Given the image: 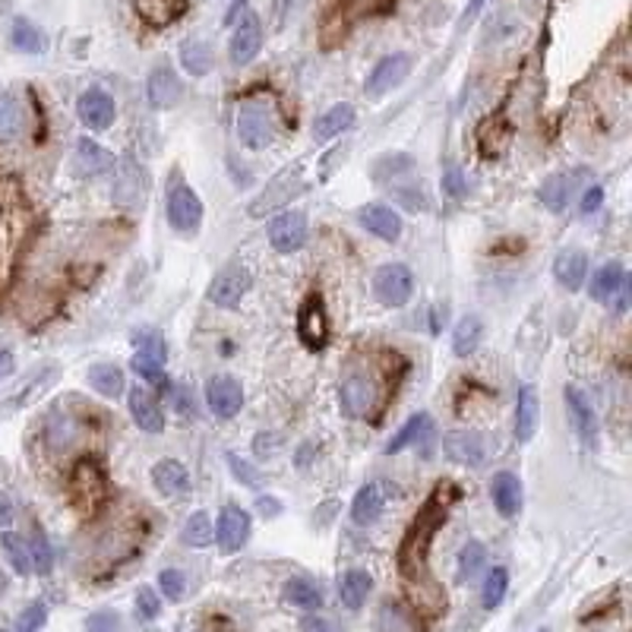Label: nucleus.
Here are the masks:
<instances>
[{"mask_svg":"<svg viewBox=\"0 0 632 632\" xmlns=\"http://www.w3.org/2000/svg\"><path fill=\"white\" fill-rule=\"evenodd\" d=\"M452 500H458V487L443 481L440 487H436V494L421 506V512L415 516L411 528L405 531L402 547H398V569H402V576L417 578L424 572L430 544H434L436 531H440V525L446 522V512H449Z\"/></svg>","mask_w":632,"mask_h":632,"instance_id":"nucleus-1","label":"nucleus"},{"mask_svg":"<svg viewBox=\"0 0 632 632\" xmlns=\"http://www.w3.org/2000/svg\"><path fill=\"white\" fill-rule=\"evenodd\" d=\"M276 108L266 98H244L237 108V136L247 149H266L276 139Z\"/></svg>","mask_w":632,"mask_h":632,"instance_id":"nucleus-2","label":"nucleus"},{"mask_svg":"<svg viewBox=\"0 0 632 632\" xmlns=\"http://www.w3.org/2000/svg\"><path fill=\"white\" fill-rule=\"evenodd\" d=\"M301 193H304V175H301V168H297V165H291V168H285L282 175H276L263 190L256 193V199L247 206V212L253 218L276 216L282 206H288L291 199L301 196Z\"/></svg>","mask_w":632,"mask_h":632,"instance_id":"nucleus-3","label":"nucleus"},{"mask_svg":"<svg viewBox=\"0 0 632 632\" xmlns=\"http://www.w3.org/2000/svg\"><path fill=\"white\" fill-rule=\"evenodd\" d=\"M415 295V276L405 263H386L374 276V297L383 307H405Z\"/></svg>","mask_w":632,"mask_h":632,"instance_id":"nucleus-4","label":"nucleus"},{"mask_svg":"<svg viewBox=\"0 0 632 632\" xmlns=\"http://www.w3.org/2000/svg\"><path fill=\"white\" fill-rule=\"evenodd\" d=\"M165 209H168L171 228L181 231V235H193L199 228V222H203V203H199V196L193 193L190 184L184 181H171Z\"/></svg>","mask_w":632,"mask_h":632,"instance_id":"nucleus-5","label":"nucleus"},{"mask_svg":"<svg viewBox=\"0 0 632 632\" xmlns=\"http://www.w3.org/2000/svg\"><path fill=\"white\" fill-rule=\"evenodd\" d=\"M250 288H253L250 269H247V266H241V263H231V266H225L216 278H212L209 301L216 304V307L231 310V307H237V304L244 301V295H247Z\"/></svg>","mask_w":632,"mask_h":632,"instance_id":"nucleus-6","label":"nucleus"},{"mask_svg":"<svg viewBox=\"0 0 632 632\" xmlns=\"http://www.w3.org/2000/svg\"><path fill=\"white\" fill-rule=\"evenodd\" d=\"M115 203L126 212H136L145 203V171L133 155L115 168Z\"/></svg>","mask_w":632,"mask_h":632,"instance_id":"nucleus-7","label":"nucleus"},{"mask_svg":"<svg viewBox=\"0 0 632 632\" xmlns=\"http://www.w3.org/2000/svg\"><path fill=\"white\" fill-rule=\"evenodd\" d=\"M379 386L370 374H351L342 383V408L351 417H370L379 405Z\"/></svg>","mask_w":632,"mask_h":632,"instance_id":"nucleus-8","label":"nucleus"},{"mask_svg":"<svg viewBox=\"0 0 632 632\" xmlns=\"http://www.w3.org/2000/svg\"><path fill=\"white\" fill-rule=\"evenodd\" d=\"M70 487H73V503H76L83 512H92L98 503L105 500V475H102V468H98L92 458L76 462L73 477H70Z\"/></svg>","mask_w":632,"mask_h":632,"instance_id":"nucleus-9","label":"nucleus"},{"mask_svg":"<svg viewBox=\"0 0 632 632\" xmlns=\"http://www.w3.org/2000/svg\"><path fill=\"white\" fill-rule=\"evenodd\" d=\"M297 336L307 345L310 351L326 348L329 342V314H326V304L319 295H310L301 304V314H297Z\"/></svg>","mask_w":632,"mask_h":632,"instance_id":"nucleus-10","label":"nucleus"},{"mask_svg":"<svg viewBox=\"0 0 632 632\" xmlns=\"http://www.w3.org/2000/svg\"><path fill=\"white\" fill-rule=\"evenodd\" d=\"M567 411H569V421H572V430L576 436L582 440L588 449H597V440H601V424H597V415L591 408L588 396L576 386H567Z\"/></svg>","mask_w":632,"mask_h":632,"instance_id":"nucleus-11","label":"nucleus"},{"mask_svg":"<svg viewBox=\"0 0 632 632\" xmlns=\"http://www.w3.org/2000/svg\"><path fill=\"white\" fill-rule=\"evenodd\" d=\"M266 235H269V244L278 253H297L307 241V218L301 212H276Z\"/></svg>","mask_w":632,"mask_h":632,"instance_id":"nucleus-12","label":"nucleus"},{"mask_svg":"<svg viewBox=\"0 0 632 632\" xmlns=\"http://www.w3.org/2000/svg\"><path fill=\"white\" fill-rule=\"evenodd\" d=\"M250 537V516L241 506H225L216 522V541L222 554H237Z\"/></svg>","mask_w":632,"mask_h":632,"instance_id":"nucleus-13","label":"nucleus"},{"mask_svg":"<svg viewBox=\"0 0 632 632\" xmlns=\"http://www.w3.org/2000/svg\"><path fill=\"white\" fill-rule=\"evenodd\" d=\"M408 70H411V57L408 55H389V57H383L376 66H374V73L367 76V83H364V92H367V98H383V95H389L392 89H396L398 83H402L405 76H408Z\"/></svg>","mask_w":632,"mask_h":632,"instance_id":"nucleus-14","label":"nucleus"},{"mask_svg":"<svg viewBox=\"0 0 632 632\" xmlns=\"http://www.w3.org/2000/svg\"><path fill=\"white\" fill-rule=\"evenodd\" d=\"M115 152H108L105 145H98L95 139L83 136L76 139V149H73L70 155V171L76 177H95L102 175V171H111L115 168Z\"/></svg>","mask_w":632,"mask_h":632,"instance_id":"nucleus-15","label":"nucleus"},{"mask_svg":"<svg viewBox=\"0 0 632 632\" xmlns=\"http://www.w3.org/2000/svg\"><path fill=\"white\" fill-rule=\"evenodd\" d=\"M206 402H209V411L222 421L235 417L237 411L244 408V389L235 376H216L206 386Z\"/></svg>","mask_w":632,"mask_h":632,"instance_id":"nucleus-16","label":"nucleus"},{"mask_svg":"<svg viewBox=\"0 0 632 632\" xmlns=\"http://www.w3.org/2000/svg\"><path fill=\"white\" fill-rule=\"evenodd\" d=\"M443 456L449 458L452 465H468V468H475V465H481L484 456H487L484 436L475 434V430H449V434L443 436Z\"/></svg>","mask_w":632,"mask_h":632,"instance_id":"nucleus-17","label":"nucleus"},{"mask_svg":"<svg viewBox=\"0 0 632 632\" xmlns=\"http://www.w3.org/2000/svg\"><path fill=\"white\" fill-rule=\"evenodd\" d=\"M76 111H79V121L89 126V130H108L117 117L115 98L105 89H85L76 102Z\"/></svg>","mask_w":632,"mask_h":632,"instance_id":"nucleus-18","label":"nucleus"},{"mask_svg":"<svg viewBox=\"0 0 632 632\" xmlns=\"http://www.w3.org/2000/svg\"><path fill=\"white\" fill-rule=\"evenodd\" d=\"M357 222H361L364 231H370L374 237H379V241H398V235H402V218H398V212L392 209V206L386 203H367L357 209Z\"/></svg>","mask_w":632,"mask_h":632,"instance_id":"nucleus-19","label":"nucleus"},{"mask_svg":"<svg viewBox=\"0 0 632 632\" xmlns=\"http://www.w3.org/2000/svg\"><path fill=\"white\" fill-rule=\"evenodd\" d=\"M126 402H130V415H133V421H136L139 430H145V434H162L165 430L162 405H158V398L152 396L149 389H143V386H130Z\"/></svg>","mask_w":632,"mask_h":632,"instance_id":"nucleus-20","label":"nucleus"},{"mask_svg":"<svg viewBox=\"0 0 632 632\" xmlns=\"http://www.w3.org/2000/svg\"><path fill=\"white\" fill-rule=\"evenodd\" d=\"M259 48H263V25H259V19L247 10L241 16V23L235 25V35H231V61L237 66L250 64L253 57L259 55Z\"/></svg>","mask_w":632,"mask_h":632,"instance_id":"nucleus-21","label":"nucleus"},{"mask_svg":"<svg viewBox=\"0 0 632 632\" xmlns=\"http://www.w3.org/2000/svg\"><path fill=\"white\" fill-rule=\"evenodd\" d=\"M181 79H177V73L171 70V66H155V70L149 73V83H145V95H149V105L152 108H175L177 102H181Z\"/></svg>","mask_w":632,"mask_h":632,"instance_id":"nucleus-22","label":"nucleus"},{"mask_svg":"<svg viewBox=\"0 0 632 632\" xmlns=\"http://www.w3.org/2000/svg\"><path fill=\"white\" fill-rule=\"evenodd\" d=\"M490 497H494V506L503 518L518 516L525 503V490L516 471H500V475H494V481H490Z\"/></svg>","mask_w":632,"mask_h":632,"instance_id":"nucleus-23","label":"nucleus"},{"mask_svg":"<svg viewBox=\"0 0 632 632\" xmlns=\"http://www.w3.org/2000/svg\"><path fill=\"white\" fill-rule=\"evenodd\" d=\"M152 484L162 497H187L190 494V471L177 458H162L152 468Z\"/></svg>","mask_w":632,"mask_h":632,"instance_id":"nucleus-24","label":"nucleus"},{"mask_svg":"<svg viewBox=\"0 0 632 632\" xmlns=\"http://www.w3.org/2000/svg\"><path fill=\"white\" fill-rule=\"evenodd\" d=\"M585 276H588V256H585V250L578 247H567L557 253L554 259V278L563 285L567 291H578L585 282Z\"/></svg>","mask_w":632,"mask_h":632,"instance_id":"nucleus-25","label":"nucleus"},{"mask_svg":"<svg viewBox=\"0 0 632 632\" xmlns=\"http://www.w3.org/2000/svg\"><path fill=\"white\" fill-rule=\"evenodd\" d=\"M537 421H541V398H537L535 386H522L518 389V408H516V440L531 443L537 434Z\"/></svg>","mask_w":632,"mask_h":632,"instance_id":"nucleus-26","label":"nucleus"},{"mask_svg":"<svg viewBox=\"0 0 632 632\" xmlns=\"http://www.w3.org/2000/svg\"><path fill=\"white\" fill-rule=\"evenodd\" d=\"M582 175L585 171H576V175H550L547 181L537 187V199H541L550 212H563L569 206L578 181H582Z\"/></svg>","mask_w":632,"mask_h":632,"instance_id":"nucleus-27","label":"nucleus"},{"mask_svg":"<svg viewBox=\"0 0 632 632\" xmlns=\"http://www.w3.org/2000/svg\"><path fill=\"white\" fill-rule=\"evenodd\" d=\"M627 288V269L623 263H604L591 278V297L597 304H610L620 291Z\"/></svg>","mask_w":632,"mask_h":632,"instance_id":"nucleus-28","label":"nucleus"},{"mask_svg":"<svg viewBox=\"0 0 632 632\" xmlns=\"http://www.w3.org/2000/svg\"><path fill=\"white\" fill-rule=\"evenodd\" d=\"M351 124H355V108H351L348 102H338V105H332L329 111H323V115L316 117L314 139H316V143H329V139H336L338 133L348 130Z\"/></svg>","mask_w":632,"mask_h":632,"instance_id":"nucleus-29","label":"nucleus"},{"mask_svg":"<svg viewBox=\"0 0 632 632\" xmlns=\"http://www.w3.org/2000/svg\"><path fill=\"white\" fill-rule=\"evenodd\" d=\"M376 632H421V623L411 614V607L398 601H383L376 610Z\"/></svg>","mask_w":632,"mask_h":632,"instance_id":"nucleus-30","label":"nucleus"},{"mask_svg":"<svg viewBox=\"0 0 632 632\" xmlns=\"http://www.w3.org/2000/svg\"><path fill=\"white\" fill-rule=\"evenodd\" d=\"M370 591H374V578H370V572H364V569L345 572L342 582H338V595H342V604L348 610L364 607V601L370 597Z\"/></svg>","mask_w":632,"mask_h":632,"instance_id":"nucleus-31","label":"nucleus"},{"mask_svg":"<svg viewBox=\"0 0 632 632\" xmlns=\"http://www.w3.org/2000/svg\"><path fill=\"white\" fill-rule=\"evenodd\" d=\"M136 13L143 16V23L155 25V29H165V25H171L177 16L184 13V0H136Z\"/></svg>","mask_w":632,"mask_h":632,"instance_id":"nucleus-32","label":"nucleus"},{"mask_svg":"<svg viewBox=\"0 0 632 632\" xmlns=\"http://www.w3.org/2000/svg\"><path fill=\"white\" fill-rule=\"evenodd\" d=\"M383 512V487L379 484H364L355 494V503H351V518L357 525H374Z\"/></svg>","mask_w":632,"mask_h":632,"instance_id":"nucleus-33","label":"nucleus"},{"mask_svg":"<svg viewBox=\"0 0 632 632\" xmlns=\"http://www.w3.org/2000/svg\"><path fill=\"white\" fill-rule=\"evenodd\" d=\"M181 64H184V70L193 73V76H206V73L216 66V51H212L209 42L187 38V42L181 45Z\"/></svg>","mask_w":632,"mask_h":632,"instance_id":"nucleus-34","label":"nucleus"},{"mask_svg":"<svg viewBox=\"0 0 632 632\" xmlns=\"http://www.w3.org/2000/svg\"><path fill=\"white\" fill-rule=\"evenodd\" d=\"M430 421H434V417L430 415H424V411H417L415 417H408V421H405V427L398 430L396 436H392L389 443H386V456H398V452L402 449H408L411 443H417L421 440L424 434H427L430 430Z\"/></svg>","mask_w":632,"mask_h":632,"instance_id":"nucleus-35","label":"nucleus"},{"mask_svg":"<svg viewBox=\"0 0 632 632\" xmlns=\"http://www.w3.org/2000/svg\"><path fill=\"white\" fill-rule=\"evenodd\" d=\"M89 386L105 398L124 396V374L115 364H92L89 367Z\"/></svg>","mask_w":632,"mask_h":632,"instance_id":"nucleus-36","label":"nucleus"},{"mask_svg":"<svg viewBox=\"0 0 632 632\" xmlns=\"http://www.w3.org/2000/svg\"><path fill=\"white\" fill-rule=\"evenodd\" d=\"M481 336H484V323L477 316H462L456 323V332H452V351L458 357H468L471 351L481 345Z\"/></svg>","mask_w":632,"mask_h":632,"instance_id":"nucleus-37","label":"nucleus"},{"mask_svg":"<svg viewBox=\"0 0 632 632\" xmlns=\"http://www.w3.org/2000/svg\"><path fill=\"white\" fill-rule=\"evenodd\" d=\"M415 175V158L405 152H392V155H379L374 162V177L379 184H392L396 177Z\"/></svg>","mask_w":632,"mask_h":632,"instance_id":"nucleus-38","label":"nucleus"},{"mask_svg":"<svg viewBox=\"0 0 632 632\" xmlns=\"http://www.w3.org/2000/svg\"><path fill=\"white\" fill-rule=\"evenodd\" d=\"M19 237H23V231H19V216L13 209H4L0 212V266L13 263V256H16V250H19Z\"/></svg>","mask_w":632,"mask_h":632,"instance_id":"nucleus-39","label":"nucleus"},{"mask_svg":"<svg viewBox=\"0 0 632 632\" xmlns=\"http://www.w3.org/2000/svg\"><path fill=\"white\" fill-rule=\"evenodd\" d=\"M285 597H288V604H295V607H301V610L323 607V591H319L316 585L310 582V578H304V576L291 578V582L285 585Z\"/></svg>","mask_w":632,"mask_h":632,"instance_id":"nucleus-40","label":"nucleus"},{"mask_svg":"<svg viewBox=\"0 0 632 632\" xmlns=\"http://www.w3.org/2000/svg\"><path fill=\"white\" fill-rule=\"evenodd\" d=\"M25 126V111L10 92H0V139L19 136Z\"/></svg>","mask_w":632,"mask_h":632,"instance_id":"nucleus-41","label":"nucleus"},{"mask_svg":"<svg viewBox=\"0 0 632 632\" xmlns=\"http://www.w3.org/2000/svg\"><path fill=\"white\" fill-rule=\"evenodd\" d=\"M181 541L187 544V547H209V544L216 541V525H212V518L206 516L203 509L193 512L187 518V525H184V531H181Z\"/></svg>","mask_w":632,"mask_h":632,"instance_id":"nucleus-42","label":"nucleus"},{"mask_svg":"<svg viewBox=\"0 0 632 632\" xmlns=\"http://www.w3.org/2000/svg\"><path fill=\"white\" fill-rule=\"evenodd\" d=\"M10 38H13V48L25 51V55H42L45 51V35L38 32V25H32L29 19H23V16L13 23Z\"/></svg>","mask_w":632,"mask_h":632,"instance_id":"nucleus-43","label":"nucleus"},{"mask_svg":"<svg viewBox=\"0 0 632 632\" xmlns=\"http://www.w3.org/2000/svg\"><path fill=\"white\" fill-rule=\"evenodd\" d=\"M484 560H487V550L481 541H468L458 554V582H471V578L481 572Z\"/></svg>","mask_w":632,"mask_h":632,"instance_id":"nucleus-44","label":"nucleus"},{"mask_svg":"<svg viewBox=\"0 0 632 632\" xmlns=\"http://www.w3.org/2000/svg\"><path fill=\"white\" fill-rule=\"evenodd\" d=\"M29 557H32V569L38 576H48L51 567H55V557H51V544L45 537V531L38 525H32V544H29Z\"/></svg>","mask_w":632,"mask_h":632,"instance_id":"nucleus-45","label":"nucleus"},{"mask_svg":"<svg viewBox=\"0 0 632 632\" xmlns=\"http://www.w3.org/2000/svg\"><path fill=\"white\" fill-rule=\"evenodd\" d=\"M0 544H4L6 550V560H10V567L19 572V576H25V572L32 569V557H29V544L23 541L19 535H13V531H6L4 537H0Z\"/></svg>","mask_w":632,"mask_h":632,"instance_id":"nucleus-46","label":"nucleus"},{"mask_svg":"<svg viewBox=\"0 0 632 632\" xmlns=\"http://www.w3.org/2000/svg\"><path fill=\"white\" fill-rule=\"evenodd\" d=\"M506 588H509V572H506L503 567L490 569V572H487V578H484V591H481L484 607L494 610L497 604H500L503 597H506Z\"/></svg>","mask_w":632,"mask_h":632,"instance_id":"nucleus-47","label":"nucleus"},{"mask_svg":"<svg viewBox=\"0 0 632 632\" xmlns=\"http://www.w3.org/2000/svg\"><path fill=\"white\" fill-rule=\"evenodd\" d=\"M130 342L136 345L139 355H149V357H155V361H162V364H165V357H168V348H165L162 332H155V329H136L130 336Z\"/></svg>","mask_w":632,"mask_h":632,"instance_id":"nucleus-48","label":"nucleus"},{"mask_svg":"<svg viewBox=\"0 0 632 632\" xmlns=\"http://www.w3.org/2000/svg\"><path fill=\"white\" fill-rule=\"evenodd\" d=\"M130 370H133L136 376L149 379L152 386H168V379H165L162 361H155V357H149V355H139V351H136V357L130 361Z\"/></svg>","mask_w":632,"mask_h":632,"instance_id":"nucleus-49","label":"nucleus"},{"mask_svg":"<svg viewBox=\"0 0 632 632\" xmlns=\"http://www.w3.org/2000/svg\"><path fill=\"white\" fill-rule=\"evenodd\" d=\"M45 620H48V607H45L42 601H35V604H29L23 614H19L16 629H13V632H38L45 627Z\"/></svg>","mask_w":632,"mask_h":632,"instance_id":"nucleus-50","label":"nucleus"},{"mask_svg":"<svg viewBox=\"0 0 632 632\" xmlns=\"http://www.w3.org/2000/svg\"><path fill=\"white\" fill-rule=\"evenodd\" d=\"M158 585H162L165 597H171V601H181V597L187 595V576H184L181 569H162Z\"/></svg>","mask_w":632,"mask_h":632,"instance_id":"nucleus-51","label":"nucleus"},{"mask_svg":"<svg viewBox=\"0 0 632 632\" xmlns=\"http://www.w3.org/2000/svg\"><path fill=\"white\" fill-rule=\"evenodd\" d=\"M136 610L143 620H155V617L162 614V601H158V595L152 588H139L136 591Z\"/></svg>","mask_w":632,"mask_h":632,"instance_id":"nucleus-52","label":"nucleus"},{"mask_svg":"<svg viewBox=\"0 0 632 632\" xmlns=\"http://www.w3.org/2000/svg\"><path fill=\"white\" fill-rule=\"evenodd\" d=\"M117 627H121V617L115 610H95L85 620V632H117Z\"/></svg>","mask_w":632,"mask_h":632,"instance_id":"nucleus-53","label":"nucleus"},{"mask_svg":"<svg viewBox=\"0 0 632 632\" xmlns=\"http://www.w3.org/2000/svg\"><path fill=\"white\" fill-rule=\"evenodd\" d=\"M228 465L235 468V477H237V481L247 484V487H259V484H263V477H259L256 471H253L241 456H235V452H228Z\"/></svg>","mask_w":632,"mask_h":632,"instance_id":"nucleus-54","label":"nucleus"},{"mask_svg":"<svg viewBox=\"0 0 632 632\" xmlns=\"http://www.w3.org/2000/svg\"><path fill=\"white\" fill-rule=\"evenodd\" d=\"M443 187H446V193H449V196H462L465 187H468V184H465L462 168H456V165H452V168L446 171V177H443Z\"/></svg>","mask_w":632,"mask_h":632,"instance_id":"nucleus-55","label":"nucleus"},{"mask_svg":"<svg viewBox=\"0 0 632 632\" xmlns=\"http://www.w3.org/2000/svg\"><path fill=\"white\" fill-rule=\"evenodd\" d=\"M171 396H175L177 415L190 417V415H193V398H190V389H187V386H175V389H171Z\"/></svg>","mask_w":632,"mask_h":632,"instance_id":"nucleus-56","label":"nucleus"},{"mask_svg":"<svg viewBox=\"0 0 632 632\" xmlns=\"http://www.w3.org/2000/svg\"><path fill=\"white\" fill-rule=\"evenodd\" d=\"M601 203H604V187H597V184H595V187L585 190V196H582V203H578V209L588 216V212H595Z\"/></svg>","mask_w":632,"mask_h":632,"instance_id":"nucleus-57","label":"nucleus"},{"mask_svg":"<svg viewBox=\"0 0 632 632\" xmlns=\"http://www.w3.org/2000/svg\"><path fill=\"white\" fill-rule=\"evenodd\" d=\"M10 522H13V503L6 494H0V528H6Z\"/></svg>","mask_w":632,"mask_h":632,"instance_id":"nucleus-58","label":"nucleus"},{"mask_svg":"<svg viewBox=\"0 0 632 632\" xmlns=\"http://www.w3.org/2000/svg\"><path fill=\"white\" fill-rule=\"evenodd\" d=\"M13 370H16V361H13V355H10V351L0 348V379H6V376L13 374Z\"/></svg>","mask_w":632,"mask_h":632,"instance_id":"nucleus-59","label":"nucleus"},{"mask_svg":"<svg viewBox=\"0 0 632 632\" xmlns=\"http://www.w3.org/2000/svg\"><path fill=\"white\" fill-rule=\"evenodd\" d=\"M244 13H247V4H244V0H237V4L231 6V13H228V16H225V25H237V23H241V16H244Z\"/></svg>","mask_w":632,"mask_h":632,"instance_id":"nucleus-60","label":"nucleus"},{"mask_svg":"<svg viewBox=\"0 0 632 632\" xmlns=\"http://www.w3.org/2000/svg\"><path fill=\"white\" fill-rule=\"evenodd\" d=\"M304 629L307 632H336V627L326 620H316V617H310V620H304Z\"/></svg>","mask_w":632,"mask_h":632,"instance_id":"nucleus-61","label":"nucleus"},{"mask_svg":"<svg viewBox=\"0 0 632 632\" xmlns=\"http://www.w3.org/2000/svg\"><path fill=\"white\" fill-rule=\"evenodd\" d=\"M259 512H263V516H278V512H282V506H278L276 500H269V497H259Z\"/></svg>","mask_w":632,"mask_h":632,"instance_id":"nucleus-62","label":"nucleus"},{"mask_svg":"<svg viewBox=\"0 0 632 632\" xmlns=\"http://www.w3.org/2000/svg\"><path fill=\"white\" fill-rule=\"evenodd\" d=\"M481 4H484V0H471L468 13H465V23H471V19H475V13H477V10H481Z\"/></svg>","mask_w":632,"mask_h":632,"instance_id":"nucleus-63","label":"nucleus"},{"mask_svg":"<svg viewBox=\"0 0 632 632\" xmlns=\"http://www.w3.org/2000/svg\"><path fill=\"white\" fill-rule=\"evenodd\" d=\"M541 632H550V629H541Z\"/></svg>","mask_w":632,"mask_h":632,"instance_id":"nucleus-64","label":"nucleus"}]
</instances>
